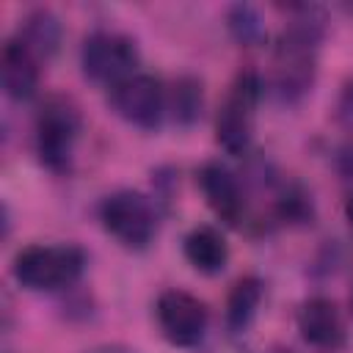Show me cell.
<instances>
[{
  "mask_svg": "<svg viewBox=\"0 0 353 353\" xmlns=\"http://www.w3.org/2000/svg\"><path fill=\"white\" fill-rule=\"evenodd\" d=\"M336 119L345 130L353 132V77L345 83L342 94H339V102H336Z\"/></svg>",
  "mask_w": 353,
  "mask_h": 353,
  "instance_id": "e0dca14e",
  "label": "cell"
},
{
  "mask_svg": "<svg viewBox=\"0 0 353 353\" xmlns=\"http://www.w3.org/2000/svg\"><path fill=\"white\" fill-rule=\"evenodd\" d=\"M0 74L3 88L11 99H30L39 85V58L19 39H11L6 41L0 55Z\"/></svg>",
  "mask_w": 353,
  "mask_h": 353,
  "instance_id": "8fae6325",
  "label": "cell"
},
{
  "mask_svg": "<svg viewBox=\"0 0 353 353\" xmlns=\"http://www.w3.org/2000/svg\"><path fill=\"white\" fill-rule=\"evenodd\" d=\"M88 353H138V350L124 347V345H99V347H94V350H88Z\"/></svg>",
  "mask_w": 353,
  "mask_h": 353,
  "instance_id": "ac0fdd59",
  "label": "cell"
},
{
  "mask_svg": "<svg viewBox=\"0 0 353 353\" xmlns=\"http://www.w3.org/2000/svg\"><path fill=\"white\" fill-rule=\"evenodd\" d=\"M165 108L171 110L174 121L190 124L201 113V83L196 77H179L171 85V94H165Z\"/></svg>",
  "mask_w": 353,
  "mask_h": 353,
  "instance_id": "9a60e30c",
  "label": "cell"
},
{
  "mask_svg": "<svg viewBox=\"0 0 353 353\" xmlns=\"http://www.w3.org/2000/svg\"><path fill=\"white\" fill-rule=\"evenodd\" d=\"M99 218L108 234H113L124 248H146L157 234V215L152 201L138 190H116L102 207Z\"/></svg>",
  "mask_w": 353,
  "mask_h": 353,
  "instance_id": "5b68a950",
  "label": "cell"
},
{
  "mask_svg": "<svg viewBox=\"0 0 353 353\" xmlns=\"http://www.w3.org/2000/svg\"><path fill=\"white\" fill-rule=\"evenodd\" d=\"M157 325L163 336L176 347H193L204 339L207 331V306L185 292V290H165L157 298Z\"/></svg>",
  "mask_w": 353,
  "mask_h": 353,
  "instance_id": "ba28073f",
  "label": "cell"
},
{
  "mask_svg": "<svg viewBox=\"0 0 353 353\" xmlns=\"http://www.w3.org/2000/svg\"><path fill=\"white\" fill-rule=\"evenodd\" d=\"M80 63L88 80L110 88L138 72V47L124 33L97 30L85 39Z\"/></svg>",
  "mask_w": 353,
  "mask_h": 353,
  "instance_id": "8992f818",
  "label": "cell"
},
{
  "mask_svg": "<svg viewBox=\"0 0 353 353\" xmlns=\"http://www.w3.org/2000/svg\"><path fill=\"white\" fill-rule=\"evenodd\" d=\"M39 61L52 58L58 52L61 44V22L55 19V14L50 11H33L30 17H25L19 36H17Z\"/></svg>",
  "mask_w": 353,
  "mask_h": 353,
  "instance_id": "4fadbf2b",
  "label": "cell"
},
{
  "mask_svg": "<svg viewBox=\"0 0 353 353\" xmlns=\"http://www.w3.org/2000/svg\"><path fill=\"white\" fill-rule=\"evenodd\" d=\"M110 108L132 127L154 130L165 113V88L154 74L135 72L108 88Z\"/></svg>",
  "mask_w": 353,
  "mask_h": 353,
  "instance_id": "52a82bcc",
  "label": "cell"
},
{
  "mask_svg": "<svg viewBox=\"0 0 353 353\" xmlns=\"http://www.w3.org/2000/svg\"><path fill=\"white\" fill-rule=\"evenodd\" d=\"M232 28H234V33H237V39L240 41H254L256 36H259V19L254 17V11L251 8H243V6H237L234 11H232Z\"/></svg>",
  "mask_w": 353,
  "mask_h": 353,
  "instance_id": "2e32d148",
  "label": "cell"
},
{
  "mask_svg": "<svg viewBox=\"0 0 353 353\" xmlns=\"http://www.w3.org/2000/svg\"><path fill=\"white\" fill-rule=\"evenodd\" d=\"M320 39L323 25L309 11L279 33L270 61V85L281 102H295L314 85Z\"/></svg>",
  "mask_w": 353,
  "mask_h": 353,
  "instance_id": "6da1fadb",
  "label": "cell"
},
{
  "mask_svg": "<svg viewBox=\"0 0 353 353\" xmlns=\"http://www.w3.org/2000/svg\"><path fill=\"white\" fill-rule=\"evenodd\" d=\"M85 254L77 245H28L14 256V279L25 290H61L80 279Z\"/></svg>",
  "mask_w": 353,
  "mask_h": 353,
  "instance_id": "7a4b0ae2",
  "label": "cell"
},
{
  "mask_svg": "<svg viewBox=\"0 0 353 353\" xmlns=\"http://www.w3.org/2000/svg\"><path fill=\"white\" fill-rule=\"evenodd\" d=\"M77 132H80L77 108L66 97H50L41 105L39 119H36V149H39L41 163L50 171L55 174L69 171Z\"/></svg>",
  "mask_w": 353,
  "mask_h": 353,
  "instance_id": "277c9868",
  "label": "cell"
},
{
  "mask_svg": "<svg viewBox=\"0 0 353 353\" xmlns=\"http://www.w3.org/2000/svg\"><path fill=\"white\" fill-rule=\"evenodd\" d=\"M345 218H347V223L353 229V193H347V199H345Z\"/></svg>",
  "mask_w": 353,
  "mask_h": 353,
  "instance_id": "d6986e66",
  "label": "cell"
},
{
  "mask_svg": "<svg viewBox=\"0 0 353 353\" xmlns=\"http://www.w3.org/2000/svg\"><path fill=\"white\" fill-rule=\"evenodd\" d=\"M298 331L317 350H339L345 345V320L331 298L314 295L298 309Z\"/></svg>",
  "mask_w": 353,
  "mask_h": 353,
  "instance_id": "9c48e42d",
  "label": "cell"
},
{
  "mask_svg": "<svg viewBox=\"0 0 353 353\" xmlns=\"http://www.w3.org/2000/svg\"><path fill=\"white\" fill-rule=\"evenodd\" d=\"M259 97H262L259 74L254 69H243L229 85V94L215 119V138L229 154H243L248 149Z\"/></svg>",
  "mask_w": 353,
  "mask_h": 353,
  "instance_id": "3957f363",
  "label": "cell"
},
{
  "mask_svg": "<svg viewBox=\"0 0 353 353\" xmlns=\"http://www.w3.org/2000/svg\"><path fill=\"white\" fill-rule=\"evenodd\" d=\"M259 301H262V281L256 276H245L240 279L229 298H226V323L232 331H243L248 328V323L254 320L256 309H259Z\"/></svg>",
  "mask_w": 353,
  "mask_h": 353,
  "instance_id": "5bb4252c",
  "label": "cell"
},
{
  "mask_svg": "<svg viewBox=\"0 0 353 353\" xmlns=\"http://www.w3.org/2000/svg\"><path fill=\"white\" fill-rule=\"evenodd\" d=\"M199 185H201V193H204L207 204L212 207V212L223 223L237 226L243 218L245 201H243V190H240L234 174L221 163H207L199 171Z\"/></svg>",
  "mask_w": 353,
  "mask_h": 353,
  "instance_id": "30bf717a",
  "label": "cell"
},
{
  "mask_svg": "<svg viewBox=\"0 0 353 353\" xmlns=\"http://www.w3.org/2000/svg\"><path fill=\"white\" fill-rule=\"evenodd\" d=\"M185 259L199 273H221L229 259V245L215 226H196L185 237Z\"/></svg>",
  "mask_w": 353,
  "mask_h": 353,
  "instance_id": "7c38bea8",
  "label": "cell"
}]
</instances>
